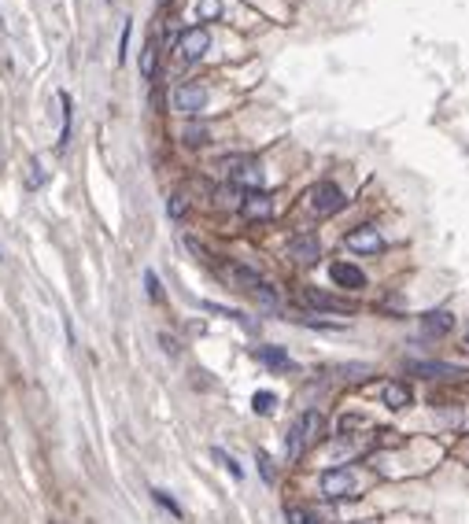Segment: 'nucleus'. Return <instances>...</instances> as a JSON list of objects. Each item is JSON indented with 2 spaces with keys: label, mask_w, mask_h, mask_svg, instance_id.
I'll return each mask as SVG.
<instances>
[{
  "label": "nucleus",
  "mask_w": 469,
  "mask_h": 524,
  "mask_svg": "<svg viewBox=\"0 0 469 524\" xmlns=\"http://www.w3.org/2000/svg\"><path fill=\"white\" fill-rule=\"evenodd\" d=\"M321 432H326V417H321L318 410H307L303 417H296V424H292V429H288V436H285V454H288V462H299V458L321 439Z\"/></svg>",
  "instance_id": "f257e3e1"
},
{
  "label": "nucleus",
  "mask_w": 469,
  "mask_h": 524,
  "mask_svg": "<svg viewBox=\"0 0 469 524\" xmlns=\"http://www.w3.org/2000/svg\"><path fill=\"white\" fill-rule=\"evenodd\" d=\"M321 495L326 499H359L362 495V472L351 469V465L321 472Z\"/></svg>",
  "instance_id": "f03ea898"
},
{
  "label": "nucleus",
  "mask_w": 469,
  "mask_h": 524,
  "mask_svg": "<svg viewBox=\"0 0 469 524\" xmlns=\"http://www.w3.org/2000/svg\"><path fill=\"white\" fill-rule=\"evenodd\" d=\"M222 167L230 170V181L237 189H251V192L263 189V167H259L255 159H225Z\"/></svg>",
  "instance_id": "7ed1b4c3"
},
{
  "label": "nucleus",
  "mask_w": 469,
  "mask_h": 524,
  "mask_svg": "<svg viewBox=\"0 0 469 524\" xmlns=\"http://www.w3.org/2000/svg\"><path fill=\"white\" fill-rule=\"evenodd\" d=\"M344 203H348V196L333 181H321V185L311 189V210L314 215H336V210H344Z\"/></svg>",
  "instance_id": "20e7f679"
},
{
  "label": "nucleus",
  "mask_w": 469,
  "mask_h": 524,
  "mask_svg": "<svg viewBox=\"0 0 469 524\" xmlns=\"http://www.w3.org/2000/svg\"><path fill=\"white\" fill-rule=\"evenodd\" d=\"M207 48H211V34H207L203 26H192L182 34V41H177V56L185 63H196V59H203Z\"/></svg>",
  "instance_id": "39448f33"
},
{
  "label": "nucleus",
  "mask_w": 469,
  "mask_h": 524,
  "mask_svg": "<svg viewBox=\"0 0 469 524\" xmlns=\"http://www.w3.org/2000/svg\"><path fill=\"white\" fill-rule=\"evenodd\" d=\"M222 273H225V281H230L233 288L248 292V296H255V292L266 285V281H263V277H259L251 266H244V262H225V266H222Z\"/></svg>",
  "instance_id": "423d86ee"
},
{
  "label": "nucleus",
  "mask_w": 469,
  "mask_h": 524,
  "mask_svg": "<svg viewBox=\"0 0 469 524\" xmlns=\"http://www.w3.org/2000/svg\"><path fill=\"white\" fill-rule=\"evenodd\" d=\"M240 215L251 218V222L273 218V196H266L263 189H259V192H244V196H240Z\"/></svg>",
  "instance_id": "0eeeda50"
},
{
  "label": "nucleus",
  "mask_w": 469,
  "mask_h": 524,
  "mask_svg": "<svg viewBox=\"0 0 469 524\" xmlns=\"http://www.w3.org/2000/svg\"><path fill=\"white\" fill-rule=\"evenodd\" d=\"M348 248L359 251V255H377L384 248V237L377 233V225H359L348 233Z\"/></svg>",
  "instance_id": "6e6552de"
},
{
  "label": "nucleus",
  "mask_w": 469,
  "mask_h": 524,
  "mask_svg": "<svg viewBox=\"0 0 469 524\" xmlns=\"http://www.w3.org/2000/svg\"><path fill=\"white\" fill-rule=\"evenodd\" d=\"M174 107L182 111V114H196L200 107H207V89L203 85H177L174 89Z\"/></svg>",
  "instance_id": "1a4fd4ad"
},
{
  "label": "nucleus",
  "mask_w": 469,
  "mask_h": 524,
  "mask_svg": "<svg viewBox=\"0 0 469 524\" xmlns=\"http://www.w3.org/2000/svg\"><path fill=\"white\" fill-rule=\"evenodd\" d=\"M329 277H333L340 288H348V292L366 288V273H362L359 266H351V262H333V266H329Z\"/></svg>",
  "instance_id": "9d476101"
},
{
  "label": "nucleus",
  "mask_w": 469,
  "mask_h": 524,
  "mask_svg": "<svg viewBox=\"0 0 469 524\" xmlns=\"http://www.w3.org/2000/svg\"><path fill=\"white\" fill-rule=\"evenodd\" d=\"M299 303L314 306V310H333V314H348V303L333 299L329 292H318V288H303V292H299Z\"/></svg>",
  "instance_id": "9b49d317"
},
{
  "label": "nucleus",
  "mask_w": 469,
  "mask_h": 524,
  "mask_svg": "<svg viewBox=\"0 0 469 524\" xmlns=\"http://www.w3.org/2000/svg\"><path fill=\"white\" fill-rule=\"evenodd\" d=\"M288 255H292L296 262H303V266H311V262H318V255H321V244H318V237H296L292 244H288Z\"/></svg>",
  "instance_id": "f8f14e48"
},
{
  "label": "nucleus",
  "mask_w": 469,
  "mask_h": 524,
  "mask_svg": "<svg viewBox=\"0 0 469 524\" xmlns=\"http://www.w3.org/2000/svg\"><path fill=\"white\" fill-rule=\"evenodd\" d=\"M451 325H455V314H451V310H432V314H422V333H429V336L451 333Z\"/></svg>",
  "instance_id": "ddd939ff"
},
{
  "label": "nucleus",
  "mask_w": 469,
  "mask_h": 524,
  "mask_svg": "<svg viewBox=\"0 0 469 524\" xmlns=\"http://www.w3.org/2000/svg\"><path fill=\"white\" fill-rule=\"evenodd\" d=\"M407 403H410V388L403 381H392L384 388V406H388V410H403Z\"/></svg>",
  "instance_id": "4468645a"
},
{
  "label": "nucleus",
  "mask_w": 469,
  "mask_h": 524,
  "mask_svg": "<svg viewBox=\"0 0 469 524\" xmlns=\"http://www.w3.org/2000/svg\"><path fill=\"white\" fill-rule=\"evenodd\" d=\"M410 369L417 376H458V366H444V362H410Z\"/></svg>",
  "instance_id": "2eb2a0df"
},
{
  "label": "nucleus",
  "mask_w": 469,
  "mask_h": 524,
  "mask_svg": "<svg viewBox=\"0 0 469 524\" xmlns=\"http://www.w3.org/2000/svg\"><path fill=\"white\" fill-rule=\"evenodd\" d=\"M155 63H159V44L148 41V44L141 48V74L144 78H155Z\"/></svg>",
  "instance_id": "dca6fc26"
},
{
  "label": "nucleus",
  "mask_w": 469,
  "mask_h": 524,
  "mask_svg": "<svg viewBox=\"0 0 469 524\" xmlns=\"http://www.w3.org/2000/svg\"><path fill=\"white\" fill-rule=\"evenodd\" d=\"M259 362H266L270 369H288V355L281 347H259Z\"/></svg>",
  "instance_id": "f3484780"
},
{
  "label": "nucleus",
  "mask_w": 469,
  "mask_h": 524,
  "mask_svg": "<svg viewBox=\"0 0 469 524\" xmlns=\"http://www.w3.org/2000/svg\"><path fill=\"white\" fill-rule=\"evenodd\" d=\"M182 141L189 144V148H200V144H207V126H203V122H192V126H185Z\"/></svg>",
  "instance_id": "a211bd4d"
},
{
  "label": "nucleus",
  "mask_w": 469,
  "mask_h": 524,
  "mask_svg": "<svg viewBox=\"0 0 469 524\" xmlns=\"http://www.w3.org/2000/svg\"><path fill=\"white\" fill-rule=\"evenodd\" d=\"M152 499H155L159 506H163V510H167L170 517H177V520H182V517H185V510H182V506H177V502H174V499L167 495V491H163V487H155V491H152Z\"/></svg>",
  "instance_id": "6ab92c4d"
},
{
  "label": "nucleus",
  "mask_w": 469,
  "mask_h": 524,
  "mask_svg": "<svg viewBox=\"0 0 469 524\" xmlns=\"http://www.w3.org/2000/svg\"><path fill=\"white\" fill-rule=\"evenodd\" d=\"M251 406H255V414H273V406H278V395H273V391H255Z\"/></svg>",
  "instance_id": "aec40b11"
},
{
  "label": "nucleus",
  "mask_w": 469,
  "mask_h": 524,
  "mask_svg": "<svg viewBox=\"0 0 469 524\" xmlns=\"http://www.w3.org/2000/svg\"><path fill=\"white\" fill-rule=\"evenodd\" d=\"M285 517H288V524H321L311 510H303V506H288Z\"/></svg>",
  "instance_id": "412c9836"
},
{
  "label": "nucleus",
  "mask_w": 469,
  "mask_h": 524,
  "mask_svg": "<svg viewBox=\"0 0 469 524\" xmlns=\"http://www.w3.org/2000/svg\"><path fill=\"white\" fill-rule=\"evenodd\" d=\"M211 454H215V462H218L222 469H230V472H233V477H237V480H244V469H240V465H237V462H233V458H230V454H225L222 447H215Z\"/></svg>",
  "instance_id": "4be33fe9"
},
{
  "label": "nucleus",
  "mask_w": 469,
  "mask_h": 524,
  "mask_svg": "<svg viewBox=\"0 0 469 524\" xmlns=\"http://www.w3.org/2000/svg\"><path fill=\"white\" fill-rule=\"evenodd\" d=\"M44 185V167L41 159H30V174H26V189H41Z\"/></svg>",
  "instance_id": "5701e85b"
},
{
  "label": "nucleus",
  "mask_w": 469,
  "mask_h": 524,
  "mask_svg": "<svg viewBox=\"0 0 469 524\" xmlns=\"http://www.w3.org/2000/svg\"><path fill=\"white\" fill-rule=\"evenodd\" d=\"M185 210H189V200H185V192H174V196H170V203H167V215H170V218H182Z\"/></svg>",
  "instance_id": "b1692460"
},
{
  "label": "nucleus",
  "mask_w": 469,
  "mask_h": 524,
  "mask_svg": "<svg viewBox=\"0 0 469 524\" xmlns=\"http://www.w3.org/2000/svg\"><path fill=\"white\" fill-rule=\"evenodd\" d=\"M240 189L237 185H230V189H218V207H240Z\"/></svg>",
  "instance_id": "393cba45"
},
{
  "label": "nucleus",
  "mask_w": 469,
  "mask_h": 524,
  "mask_svg": "<svg viewBox=\"0 0 469 524\" xmlns=\"http://www.w3.org/2000/svg\"><path fill=\"white\" fill-rule=\"evenodd\" d=\"M222 0H200V19H218Z\"/></svg>",
  "instance_id": "a878e982"
},
{
  "label": "nucleus",
  "mask_w": 469,
  "mask_h": 524,
  "mask_svg": "<svg viewBox=\"0 0 469 524\" xmlns=\"http://www.w3.org/2000/svg\"><path fill=\"white\" fill-rule=\"evenodd\" d=\"M303 325H311V329H344V321H329V318H303Z\"/></svg>",
  "instance_id": "bb28decb"
},
{
  "label": "nucleus",
  "mask_w": 469,
  "mask_h": 524,
  "mask_svg": "<svg viewBox=\"0 0 469 524\" xmlns=\"http://www.w3.org/2000/svg\"><path fill=\"white\" fill-rule=\"evenodd\" d=\"M144 285H148V296L152 299H163V285H159V277L148 270V273H144Z\"/></svg>",
  "instance_id": "cd10ccee"
},
{
  "label": "nucleus",
  "mask_w": 469,
  "mask_h": 524,
  "mask_svg": "<svg viewBox=\"0 0 469 524\" xmlns=\"http://www.w3.org/2000/svg\"><path fill=\"white\" fill-rule=\"evenodd\" d=\"M259 472H263V480H266V484H273V469H270V458H266L263 451H259Z\"/></svg>",
  "instance_id": "c85d7f7f"
},
{
  "label": "nucleus",
  "mask_w": 469,
  "mask_h": 524,
  "mask_svg": "<svg viewBox=\"0 0 469 524\" xmlns=\"http://www.w3.org/2000/svg\"><path fill=\"white\" fill-rule=\"evenodd\" d=\"M362 524H381V520H362Z\"/></svg>",
  "instance_id": "c756f323"
},
{
  "label": "nucleus",
  "mask_w": 469,
  "mask_h": 524,
  "mask_svg": "<svg viewBox=\"0 0 469 524\" xmlns=\"http://www.w3.org/2000/svg\"><path fill=\"white\" fill-rule=\"evenodd\" d=\"M465 343H469V336H465Z\"/></svg>",
  "instance_id": "7c9ffc66"
}]
</instances>
